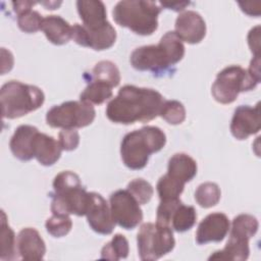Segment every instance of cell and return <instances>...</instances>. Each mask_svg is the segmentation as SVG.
<instances>
[{"label": "cell", "mask_w": 261, "mask_h": 261, "mask_svg": "<svg viewBox=\"0 0 261 261\" xmlns=\"http://www.w3.org/2000/svg\"><path fill=\"white\" fill-rule=\"evenodd\" d=\"M163 103L162 95L154 89L125 85L108 103L106 116L114 123L146 122L160 114Z\"/></svg>", "instance_id": "1"}, {"label": "cell", "mask_w": 261, "mask_h": 261, "mask_svg": "<svg viewBox=\"0 0 261 261\" xmlns=\"http://www.w3.org/2000/svg\"><path fill=\"white\" fill-rule=\"evenodd\" d=\"M76 8L83 24L72 25L73 41L96 51L112 47L116 40V32L107 20L104 3L99 0H79Z\"/></svg>", "instance_id": "2"}, {"label": "cell", "mask_w": 261, "mask_h": 261, "mask_svg": "<svg viewBox=\"0 0 261 261\" xmlns=\"http://www.w3.org/2000/svg\"><path fill=\"white\" fill-rule=\"evenodd\" d=\"M185 55V46L174 32H167L157 45L142 46L130 54V64L140 71L162 73L179 62Z\"/></svg>", "instance_id": "3"}, {"label": "cell", "mask_w": 261, "mask_h": 261, "mask_svg": "<svg viewBox=\"0 0 261 261\" xmlns=\"http://www.w3.org/2000/svg\"><path fill=\"white\" fill-rule=\"evenodd\" d=\"M166 144L164 132L147 125L126 134L120 144V155L124 165L133 170L144 168L151 154L160 151Z\"/></svg>", "instance_id": "4"}, {"label": "cell", "mask_w": 261, "mask_h": 261, "mask_svg": "<svg viewBox=\"0 0 261 261\" xmlns=\"http://www.w3.org/2000/svg\"><path fill=\"white\" fill-rule=\"evenodd\" d=\"M51 211L53 214L84 216L91 202V193L82 186L80 176L69 170L58 173L53 180Z\"/></svg>", "instance_id": "5"}, {"label": "cell", "mask_w": 261, "mask_h": 261, "mask_svg": "<svg viewBox=\"0 0 261 261\" xmlns=\"http://www.w3.org/2000/svg\"><path fill=\"white\" fill-rule=\"evenodd\" d=\"M161 7L157 2L145 0L119 1L113 8L115 22L141 36H150L158 28Z\"/></svg>", "instance_id": "6"}, {"label": "cell", "mask_w": 261, "mask_h": 261, "mask_svg": "<svg viewBox=\"0 0 261 261\" xmlns=\"http://www.w3.org/2000/svg\"><path fill=\"white\" fill-rule=\"evenodd\" d=\"M45 101L43 91L33 85L9 81L0 90L1 113L3 118L14 119L40 108Z\"/></svg>", "instance_id": "7"}, {"label": "cell", "mask_w": 261, "mask_h": 261, "mask_svg": "<svg viewBox=\"0 0 261 261\" xmlns=\"http://www.w3.org/2000/svg\"><path fill=\"white\" fill-rule=\"evenodd\" d=\"M260 82L254 79L240 65H229L223 68L212 85V96L221 104L232 103L240 93L251 91Z\"/></svg>", "instance_id": "8"}, {"label": "cell", "mask_w": 261, "mask_h": 261, "mask_svg": "<svg viewBox=\"0 0 261 261\" xmlns=\"http://www.w3.org/2000/svg\"><path fill=\"white\" fill-rule=\"evenodd\" d=\"M137 243L140 259L154 261L171 252L175 240L170 226L146 222L140 227Z\"/></svg>", "instance_id": "9"}, {"label": "cell", "mask_w": 261, "mask_h": 261, "mask_svg": "<svg viewBox=\"0 0 261 261\" xmlns=\"http://www.w3.org/2000/svg\"><path fill=\"white\" fill-rule=\"evenodd\" d=\"M96 116L92 104L83 101H67L53 106L46 114L47 124L51 127L79 128L93 122Z\"/></svg>", "instance_id": "10"}, {"label": "cell", "mask_w": 261, "mask_h": 261, "mask_svg": "<svg viewBox=\"0 0 261 261\" xmlns=\"http://www.w3.org/2000/svg\"><path fill=\"white\" fill-rule=\"evenodd\" d=\"M109 206L115 224L124 229H133L143 219L139 202L127 190H118L110 195Z\"/></svg>", "instance_id": "11"}, {"label": "cell", "mask_w": 261, "mask_h": 261, "mask_svg": "<svg viewBox=\"0 0 261 261\" xmlns=\"http://www.w3.org/2000/svg\"><path fill=\"white\" fill-rule=\"evenodd\" d=\"M260 107L259 103L252 107L249 105L239 106L233 113L230 122L231 135L238 140H245L260 130Z\"/></svg>", "instance_id": "12"}, {"label": "cell", "mask_w": 261, "mask_h": 261, "mask_svg": "<svg viewBox=\"0 0 261 261\" xmlns=\"http://www.w3.org/2000/svg\"><path fill=\"white\" fill-rule=\"evenodd\" d=\"M87 220L90 227L100 234H110L115 226L110 206L98 193H91V202L87 211Z\"/></svg>", "instance_id": "13"}, {"label": "cell", "mask_w": 261, "mask_h": 261, "mask_svg": "<svg viewBox=\"0 0 261 261\" xmlns=\"http://www.w3.org/2000/svg\"><path fill=\"white\" fill-rule=\"evenodd\" d=\"M174 33L181 42L189 44L200 43L206 35V23L203 17L196 11L181 12L175 20Z\"/></svg>", "instance_id": "14"}, {"label": "cell", "mask_w": 261, "mask_h": 261, "mask_svg": "<svg viewBox=\"0 0 261 261\" xmlns=\"http://www.w3.org/2000/svg\"><path fill=\"white\" fill-rule=\"evenodd\" d=\"M230 228L228 217L221 212L208 214L199 224L196 232V242L205 245L210 242H221Z\"/></svg>", "instance_id": "15"}, {"label": "cell", "mask_w": 261, "mask_h": 261, "mask_svg": "<svg viewBox=\"0 0 261 261\" xmlns=\"http://www.w3.org/2000/svg\"><path fill=\"white\" fill-rule=\"evenodd\" d=\"M16 251L22 260H42L46 253V245L38 230L25 227L17 234Z\"/></svg>", "instance_id": "16"}, {"label": "cell", "mask_w": 261, "mask_h": 261, "mask_svg": "<svg viewBox=\"0 0 261 261\" xmlns=\"http://www.w3.org/2000/svg\"><path fill=\"white\" fill-rule=\"evenodd\" d=\"M32 151L34 158H36L40 164L51 166L60 158L62 148L59 142L53 137L38 130L33 140Z\"/></svg>", "instance_id": "17"}, {"label": "cell", "mask_w": 261, "mask_h": 261, "mask_svg": "<svg viewBox=\"0 0 261 261\" xmlns=\"http://www.w3.org/2000/svg\"><path fill=\"white\" fill-rule=\"evenodd\" d=\"M38 130L36 126L29 124L19 125L15 129L9 143L10 150L14 157L21 161H29L34 158L32 146L34 137Z\"/></svg>", "instance_id": "18"}, {"label": "cell", "mask_w": 261, "mask_h": 261, "mask_svg": "<svg viewBox=\"0 0 261 261\" xmlns=\"http://www.w3.org/2000/svg\"><path fill=\"white\" fill-rule=\"evenodd\" d=\"M41 31L54 45L66 44L72 39V27L59 15H47L43 18Z\"/></svg>", "instance_id": "19"}, {"label": "cell", "mask_w": 261, "mask_h": 261, "mask_svg": "<svg viewBox=\"0 0 261 261\" xmlns=\"http://www.w3.org/2000/svg\"><path fill=\"white\" fill-rule=\"evenodd\" d=\"M166 174L172 179L185 185L197 174V163L188 154L176 153L168 161Z\"/></svg>", "instance_id": "20"}, {"label": "cell", "mask_w": 261, "mask_h": 261, "mask_svg": "<svg viewBox=\"0 0 261 261\" xmlns=\"http://www.w3.org/2000/svg\"><path fill=\"white\" fill-rule=\"evenodd\" d=\"M250 254L249 240L238 236L229 234V239L225 247L214 252L208 259L209 260H230V261H244L247 260Z\"/></svg>", "instance_id": "21"}, {"label": "cell", "mask_w": 261, "mask_h": 261, "mask_svg": "<svg viewBox=\"0 0 261 261\" xmlns=\"http://www.w3.org/2000/svg\"><path fill=\"white\" fill-rule=\"evenodd\" d=\"M196 219L197 213L195 208L179 203L171 213L169 226L177 232H184L194 226Z\"/></svg>", "instance_id": "22"}, {"label": "cell", "mask_w": 261, "mask_h": 261, "mask_svg": "<svg viewBox=\"0 0 261 261\" xmlns=\"http://www.w3.org/2000/svg\"><path fill=\"white\" fill-rule=\"evenodd\" d=\"M0 259L10 261L16 258V238L14 231L7 223L5 212L1 211V232H0Z\"/></svg>", "instance_id": "23"}, {"label": "cell", "mask_w": 261, "mask_h": 261, "mask_svg": "<svg viewBox=\"0 0 261 261\" xmlns=\"http://www.w3.org/2000/svg\"><path fill=\"white\" fill-rule=\"evenodd\" d=\"M112 87L104 82L91 80L80 96V100L92 105H99L112 97Z\"/></svg>", "instance_id": "24"}, {"label": "cell", "mask_w": 261, "mask_h": 261, "mask_svg": "<svg viewBox=\"0 0 261 261\" xmlns=\"http://www.w3.org/2000/svg\"><path fill=\"white\" fill-rule=\"evenodd\" d=\"M91 80L104 82L114 88L120 83V73L113 62L109 60H102L94 66Z\"/></svg>", "instance_id": "25"}, {"label": "cell", "mask_w": 261, "mask_h": 261, "mask_svg": "<svg viewBox=\"0 0 261 261\" xmlns=\"http://www.w3.org/2000/svg\"><path fill=\"white\" fill-rule=\"evenodd\" d=\"M128 242L124 236L116 233L112 240L107 243L101 250V258L117 261L128 256Z\"/></svg>", "instance_id": "26"}, {"label": "cell", "mask_w": 261, "mask_h": 261, "mask_svg": "<svg viewBox=\"0 0 261 261\" xmlns=\"http://www.w3.org/2000/svg\"><path fill=\"white\" fill-rule=\"evenodd\" d=\"M258 227L259 223L256 217L250 214H240L232 220L230 234L250 240L255 236Z\"/></svg>", "instance_id": "27"}, {"label": "cell", "mask_w": 261, "mask_h": 261, "mask_svg": "<svg viewBox=\"0 0 261 261\" xmlns=\"http://www.w3.org/2000/svg\"><path fill=\"white\" fill-rule=\"evenodd\" d=\"M220 196L219 187L211 181L201 184L195 192V200L203 208L215 206L219 202Z\"/></svg>", "instance_id": "28"}, {"label": "cell", "mask_w": 261, "mask_h": 261, "mask_svg": "<svg viewBox=\"0 0 261 261\" xmlns=\"http://www.w3.org/2000/svg\"><path fill=\"white\" fill-rule=\"evenodd\" d=\"M159 115L169 124H179L186 119V108L179 101L167 100L164 101Z\"/></svg>", "instance_id": "29"}, {"label": "cell", "mask_w": 261, "mask_h": 261, "mask_svg": "<svg viewBox=\"0 0 261 261\" xmlns=\"http://www.w3.org/2000/svg\"><path fill=\"white\" fill-rule=\"evenodd\" d=\"M156 188L160 200H168L178 198L184 191L185 185L164 174L159 178Z\"/></svg>", "instance_id": "30"}, {"label": "cell", "mask_w": 261, "mask_h": 261, "mask_svg": "<svg viewBox=\"0 0 261 261\" xmlns=\"http://www.w3.org/2000/svg\"><path fill=\"white\" fill-rule=\"evenodd\" d=\"M45 226L51 236L55 238H61L70 231L72 227V221L68 215L53 214L50 218L47 219Z\"/></svg>", "instance_id": "31"}, {"label": "cell", "mask_w": 261, "mask_h": 261, "mask_svg": "<svg viewBox=\"0 0 261 261\" xmlns=\"http://www.w3.org/2000/svg\"><path fill=\"white\" fill-rule=\"evenodd\" d=\"M126 190L134 196L140 205L147 204L154 193L153 187L143 178H136L129 181Z\"/></svg>", "instance_id": "32"}, {"label": "cell", "mask_w": 261, "mask_h": 261, "mask_svg": "<svg viewBox=\"0 0 261 261\" xmlns=\"http://www.w3.org/2000/svg\"><path fill=\"white\" fill-rule=\"evenodd\" d=\"M43 18L38 11L30 9L17 16V24L24 33H36L41 30Z\"/></svg>", "instance_id": "33"}, {"label": "cell", "mask_w": 261, "mask_h": 261, "mask_svg": "<svg viewBox=\"0 0 261 261\" xmlns=\"http://www.w3.org/2000/svg\"><path fill=\"white\" fill-rule=\"evenodd\" d=\"M58 137V142L62 150L72 151L76 149L80 144V135L77 130H75V128H64L59 133Z\"/></svg>", "instance_id": "34"}, {"label": "cell", "mask_w": 261, "mask_h": 261, "mask_svg": "<svg viewBox=\"0 0 261 261\" xmlns=\"http://www.w3.org/2000/svg\"><path fill=\"white\" fill-rule=\"evenodd\" d=\"M248 44L254 57L260 56V25L251 29L248 35Z\"/></svg>", "instance_id": "35"}, {"label": "cell", "mask_w": 261, "mask_h": 261, "mask_svg": "<svg viewBox=\"0 0 261 261\" xmlns=\"http://www.w3.org/2000/svg\"><path fill=\"white\" fill-rule=\"evenodd\" d=\"M1 62H2V69L1 74H4L6 71H9L13 66V56L11 52L6 50L5 48H1Z\"/></svg>", "instance_id": "36"}, {"label": "cell", "mask_w": 261, "mask_h": 261, "mask_svg": "<svg viewBox=\"0 0 261 261\" xmlns=\"http://www.w3.org/2000/svg\"><path fill=\"white\" fill-rule=\"evenodd\" d=\"M37 4L36 2H32V1H16V2H12V6H13V10L15 13H17V15L32 9V7Z\"/></svg>", "instance_id": "37"}, {"label": "cell", "mask_w": 261, "mask_h": 261, "mask_svg": "<svg viewBox=\"0 0 261 261\" xmlns=\"http://www.w3.org/2000/svg\"><path fill=\"white\" fill-rule=\"evenodd\" d=\"M159 4L162 7H165L166 9H171L174 11H182L187 6L191 4L189 1H182V2H159Z\"/></svg>", "instance_id": "38"}, {"label": "cell", "mask_w": 261, "mask_h": 261, "mask_svg": "<svg viewBox=\"0 0 261 261\" xmlns=\"http://www.w3.org/2000/svg\"><path fill=\"white\" fill-rule=\"evenodd\" d=\"M256 3H242L240 2L239 5L241 6V9L250 16H259L260 15V8H253Z\"/></svg>", "instance_id": "39"}, {"label": "cell", "mask_w": 261, "mask_h": 261, "mask_svg": "<svg viewBox=\"0 0 261 261\" xmlns=\"http://www.w3.org/2000/svg\"><path fill=\"white\" fill-rule=\"evenodd\" d=\"M42 5H44L46 7V9H56L60 4L61 2H55V1H49V2H42L41 3Z\"/></svg>", "instance_id": "40"}]
</instances>
